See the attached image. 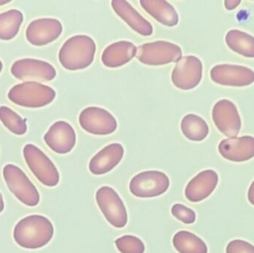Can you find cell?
<instances>
[{"label":"cell","mask_w":254,"mask_h":253,"mask_svg":"<svg viewBox=\"0 0 254 253\" xmlns=\"http://www.w3.org/2000/svg\"><path fill=\"white\" fill-rule=\"evenodd\" d=\"M23 19L22 12L16 9L0 13V40L14 38L19 33Z\"/></svg>","instance_id":"25"},{"label":"cell","mask_w":254,"mask_h":253,"mask_svg":"<svg viewBox=\"0 0 254 253\" xmlns=\"http://www.w3.org/2000/svg\"><path fill=\"white\" fill-rule=\"evenodd\" d=\"M10 1H4V0H0V6L4 5V4H8Z\"/></svg>","instance_id":"33"},{"label":"cell","mask_w":254,"mask_h":253,"mask_svg":"<svg viewBox=\"0 0 254 253\" xmlns=\"http://www.w3.org/2000/svg\"><path fill=\"white\" fill-rule=\"evenodd\" d=\"M226 253H254V246L246 241H231L226 248Z\"/></svg>","instance_id":"29"},{"label":"cell","mask_w":254,"mask_h":253,"mask_svg":"<svg viewBox=\"0 0 254 253\" xmlns=\"http://www.w3.org/2000/svg\"><path fill=\"white\" fill-rule=\"evenodd\" d=\"M170 187V179L159 171H146L133 177L129 190L137 198H154L164 194Z\"/></svg>","instance_id":"7"},{"label":"cell","mask_w":254,"mask_h":253,"mask_svg":"<svg viewBox=\"0 0 254 253\" xmlns=\"http://www.w3.org/2000/svg\"><path fill=\"white\" fill-rule=\"evenodd\" d=\"M95 51L96 45L89 36H74L66 40L60 50V62L70 71L84 69L93 62Z\"/></svg>","instance_id":"2"},{"label":"cell","mask_w":254,"mask_h":253,"mask_svg":"<svg viewBox=\"0 0 254 253\" xmlns=\"http://www.w3.org/2000/svg\"><path fill=\"white\" fill-rule=\"evenodd\" d=\"M182 133L188 139L201 141L207 138L209 127L204 119L193 114H187L181 123Z\"/></svg>","instance_id":"24"},{"label":"cell","mask_w":254,"mask_h":253,"mask_svg":"<svg viewBox=\"0 0 254 253\" xmlns=\"http://www.w3.org/2000/svg\"><path fill=\"white\" fill-rule=\"evenodd\" d=\"M53 224L46 217L32 215L21 219L15 226L13 239L21 248L40 249L47 245L53 238Z\"/></svg>","instance_id":"1"},{"label":"cell","mask_w":254,"mask_h":253,"mask_svg":"<svg viewBox=\"0 0 254 253\" xmlns=\"http://www.w3.org/2000/svg\"><path fill=\"white\" fill-rule=\"evenodd\" d=\"M173 244L179 253H207V245L202 239L188 231H179L175 235Z\"/></svg>","instance_id":"23"},{"label":"cell","mask_w":254,"mask_h":253,"mask_svg":"<svg viewBox=\"0 0 254 253\" xmlns=\"http://www.w3.org/2000/svg\"><path fill=\"white\" fill-rule=\"evenodd\" d=\"M56 93L52 88L36 82H26L13 86L7 98L13 103L25 108H41L55 100Z\"/></svg>","instance_id":"3"},{"label":"cell","mask_w":254,"mask_h":253,"mask_svg":"<svg viewBox=\"0 0 254 253\" xmlns=\"http://www.w3.org/2000/svg\"><path fill=\"white\" fill-rule=\"evenodd\" d=\"M182 55V49L177 45L167 41H155L137 47L135 56L145 65H163L178 62Z\"/></svg>","instance_id":"6"},{"label":"cell","mask_w":254,"mask_h":253,"mask_svg":"<svg viewBox=\"0 0 254 253\" xmlns=\"http://www.w3.org/2000/svg\"><path fill=\"white\" fill-rule=\"evenodd\" d=\"M0 120L10 132L15 135H22L26 133L25 120L8 107H0Z\"/></svg>","instance_id":"26"},{"label":"cell","mask_w":254,"mask_h":253,"mask_svg":"<svg viewBox=\"0 0 254 253\" xmlns=\"http://www.w3.org/2000/svg\"><path fill=\"white\" fill-rule=\"evenodd\" d=\"M136 50L137 48L131 42H116L106 48L101 59L104 65L108 68H119L135 56Z\"/></svg>","instance_id":"20"},{"label":"cell","mask_w":254,"mask_h":253,"mask_svg":"<svg viewBox=\"0 0 254 253\" xmlns=\"http://www.w3.org/2000/svg\"><path fill=\"white\" fill-rule=\"evenodd\" d=\"M227 45L236 53L246 56L254 57V37L240 30H231L225 37Z\"/></svg>","instance_id":"22"},{"label":"cell","mask_w":254,"mask_h":253,"mask_svg":"<svg viewBox=\"0 0 254 253\" xmlns=\"http://www.w3.org/2000/svg\"><path fill=\"white\" fill-rule=\"evenodd\" d=\"M116 245L122 253H143L145 251L144 244L135 236H122L116 241Z\"/></svg>","instance_id":"27"},{"label":"cell","mask_w":254,"mask_h":253,"mask_svg":"<svg viewBox=\"0 0 254 253\" xmlns=\"http://www.w3.org/2000/svg\"><path fill=\"white\" fill-rule=\"evenodd\" d=\"M80 126L88 133L108 135L116 132L118 124L116 118L109 111L98 107H88L80 113Z\"/></svg>","instance_id":"10"},{"label":"cell","mask_w":254,"mask_h":253,"mask_svg":"<svg viewBox=\"0 0 254 253\" xmlns=\"http://www.w3.org/2000/svg\"><path fill=\"white\" fill-rule=\"evenodd\" d=\"M124 154L125 150L121 144H110L92 157L89 162V171L95 175L108 173L120 163Z\"/></svg>","instance_id":"18"},{"label":"cell","mask_w":254,"mask_h":253,"mask_svg":"<svg viewBox=\"0 0 254 253\" xmlns=\"http://www.w3.org/2000/svg\"><path fill=\"white\" fill-rule=\"evenodd\" d=\"M96 202L106 219L113 227L123 228L128 215L123 201L112 187H102L97 191Z\"/></svg>","instance_id":"8"},{"label":"cell","mask_w":254,"mask_h":253,"mask_svg":"<svg viewBox=\"0 0 254 253\" xmlns=\"http://www.w3.org/2000/svg\"><path fill=\"white\" fill-rule=\"evenodd\" d=\"M224 158L233 162H245L254 157V138L243 136L224 139L219 145Z\"/></svg>","instance_id":"16"},{"label":"cell","mask_w":254,"mask_h":253,"mask_svg":"<svg viewBox=\"0 0 254 253\" xmlns=\"http://www.w3.org/2000/svg\"><path fill=\"white\" fill-rule=\"evenodd\" d=\"M62 31V24L58 19L42 18L32 21L28 25L26 38L34 46H46L56 40Z\"/></svg>","instance_id":"14"},{"label":"cell","mask_w":254,"mask_h":253,"mask_svg":"<svg viewBox=\"0 0 254 253\" xmlns=\"http://www.w3.org/2000/svg\"><path fill=\"white\" fill-rule=\"evenodd\" d=\"M212 80L222 86L244 87L254 82V71L242 65L222 64L213 67L210 71Z\"/></svg>","instance_id":"13"},{"label":"cell","mask_w":254,"mask_h":253,"mask_svg":"<svg viewBox=\"0 0 254 253\" xmlns=\"http://www.w3.org/2000/svg\"><path fill=\"white\" fill-rule=\"evenodd\" d=\"M4 200H3L2 195L0 193V213L4 210Z\"/></svg>","instance_id":"32"},{"label":"cell","mask_w":254,"mask_h":253,"mask_svg":"<svg viewBox=\"0 0 254 253\" xmlns=\"http://www.w3.org/2000/svg\"><path fill=\"white\" fill-rule=\"evenodd\" d=\"M203 65L195 56L181 58L172 73L174 86L182 90L188 91L196 87L202 78Z\"/></svg>","instance_id":"9"},{"label":"cell","mask_w":254,"mask_h":253,"mask_svg":"<svg viewBox=\"0 0 254 253\" xmlns=\"http://www.w3.org/2000/svg\"><path fill=\"white\" fill-rule=\"evenodd\" d=\"M1 70H2V62L0 60V73H1Z\"/></svg>","instance_id":"34"},{"label":"cell","mask_w":254,"mask_h":253,"mask_svg":"<svg viewBox=\"0 0 254 253\" xmlns=\"http://www.w3.org/2000/svg\"><path fill=\"white\" fill-rule=\"evenodd\" d=\"M23 155L28 168L43 185L54 187L60 181V174L53 162L32 144H27L23 149Z\"/></svg>","instance_id":"5"},{"label":"cell","mask_w":254,"mask_h":253,"mask_svg":"<svg viewBox=\"0 0 254 253\" xmlns=\"http://www.w3.org/2000/svg\"><path fill=\"white\" fill-rule=\"evenodd\" d=\"M212 117L217 129L225 136L236 138L240 134L241 117L235 104L229 100L218 101L213 106Z\"/></svg>","instance_id":"11"},{"label":"cell","mask_w":254,"mask_h":253,"mask_svg":"<svg viewBox=\"0 0 254 253\" xmlns=\"http://www.w3.org/2000/svg\"><path fill=\"white\" fill-rule=\"evenodd\" d=\"M44 140L48 147L58 154H67L76 144V134L72 126L65 121H58L51 126Z\"/></svg>","instance_id":"15"},{"label":"cell","mask_w":254,"mask_h":253,"mask_svg":"<svg viewBox=\"0 0 254 253\" xmlns=\"http://www.w3.org/2000/svg\"><path fill=\"white\" fill-rule=\"evenodd\" d=\"M3 177L10 193L25 206H36L40 203V193L25 172L13 164L3 169Z\"/></svg>","instance_id":"4"},{"label":"cell","mask_w":254,"mask_h":253,"mask_svg":"<svg viewBox=\"0 0 254 253\" xmlns=\"http://www.w3.org/2000/svg\"><path fill=\"white\" fill-rule=\"evenodd\" d=\"M171 212L175 218L182 221L184 224H193L196 219V215L192 209L187 207L185 205L180 204V203L173 205Z\"/></svg>","instance_id":"28"},{"label":"cell","mask_w":254,"mask_h":253,"mask_svg":"<svg viewBox=\"0 0 254 253\" xmlns=\"http://www.w3.org/2000/svg\"><path fill=\"white\" fill-rule=\"evenodd\" d=\"M240 0H226L225 1V6L228 10H231L237 8L240 5Z\"/></svg>","instance_id":"30"},{"label":"cell","mask_w":254,"mask_h":253,"mask_svg":"<svg viewBox=\"0 0 254 253\" xmlns=\"http://www.w3.org/2000/svg\"><path fill=\"white\" fill-rule=\"evenodd\" d=\"M248 199L249 202L254 206V181L249 188V193H248Z\"/></svg>","instance_id":"31"},{"label":"cell","mask_w":254,"mask_h":253,"mask_svg":"<svg viewBox=\"0 0 254 253\" xmlns=\"http://www.w3.org/2000/svg\"><path fill=\"white\" fill-rule=\"evenodd\" d=\"M112 7L116 13L127 22L131 29L145 37L152 35V25L143 18L128 1L125 0H113Z\"/></svg>","instance_id":"19"},{"label":"cell","mask_w":254,"mask_h":253,"mask_svg":"<svg viewBox=\"0 0 254 253\" xmlns=\"http://www.w3.org/2000/svg\"><path fill=\"white\" fill-rule=\"evenodd\" d=\"M140 5L156 19L167 27L176 26L179 23V15L176 9L165 0H140Z\"/></svg>","instance_id":"21"},{"label":"cell","mask_w":254,"mask_h":253,"mask_svg":"<svg viewBox=\"0 0 254 253\" xmlns=\"http://www.w3.org/2000/svg\"><path fill=\"white\" fill-rule=\"evenodd\" d=\"M219 176L211 169L202 171L194 177L185 189V196L190 202L198 203L208 198L216 188Z\"/></svg>","instance_id":"17"},{"label":"cell","mask_w":254,"mask_h":253,"mask_svg":"<svg viewBox=\"0 0 254 253\" xmlns=\"http://www.w3.org/2000/svg\"><path fill=\"white\" fill-rule=\"evenodd\" d=\"M10 72L20 80L47 82L56 77V70L49 62L35 59H22L12 65Z\"/></svg>","instance_id":"12"}]
</instances>
